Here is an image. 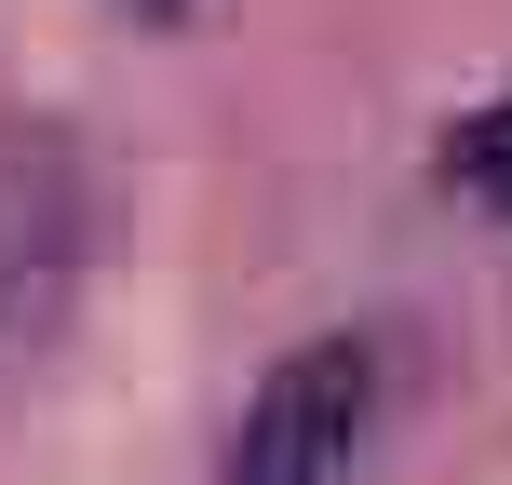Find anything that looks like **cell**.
I'll use <instances>...</instances> for the list:
<instances>
[{"label":"cell","mask_w":512,"mask_h":485,"mask_svg":"<svg viewBox=\"0 0 512 485\" xmlns=\"http://www.w3.org/2000/svg\"><path fill=\"white\" fill-rule=\"evenodd\" d=\"M364 405H378V364L364 337H310V351L270 364V391L243 405L230 485H337V459L364 445Z\"/></svg>","instance_id":"cell-1"},{"label":"cell","mask_w":512,"mask_h":485,"mask_svg":"<svg viewBox=\"0 0 512 485\" xmlns=\"http://www.w3.org/2000/svg\"><path fill=\"white\" fill-rule=\"evenodd\" d=\"M68 243V176L54 149H0V297H27V270Z\"/></svg>","instance_id":"cell-2"},{"label":"cell","mask_w":512,"mask_h":485,"mask_svg":"<svg viewBox=\"0 0 512 485\" xmlns=\"http://www.w3.org/2000/svg\"><path fill=\"white\" fill-rule=\"evenodd\" d=\"M445 189H472V203H512V95L472 108L459 135H445Z\"/></svg>","instance_id":"cell-3"},{"label":"cell","mask_w":512,"mask_h":485,"mask_svg":"<svg viewBox=\"0 0 512 485\" xmlns=\"http://www.w3.org/2000/svg\"><path fill=\"white\" fill-rule=\"evenodd\" d=\"M135 14H176V0H135Z\"/></svg>","instance_id":"cell-4"}]
</instances>
